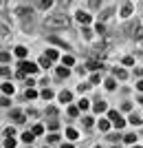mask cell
<instances>
[{"instance_id": "1", "label": "cell", "mask_w": 143, "mask_h": 148, "mask_svg": "<svg viewBox=\"0 0 143 148\" xmlns=\"http://www.w3.org/2000/svg\"><path fill=\"white\" fill-rule=\"evenodd\" d=\"M68 25H70V20L64 13H55V16H49L44 20V27H49V29H66Z\"/></svg>"}, {"instance_id": "2", "label": "cell", "mask_w": 143, "mask_h": 148, "mask_svg": "<svg viewBox=\"0 0 143 148\" xmlns=\"http://www.w3.org/2000/svg\"><path fill=\"white\" fill-rule=\"evenodd\" d=\"M108 122L115 124L117 128H123V124H125V122H123V117H121L117 111H110V113H108Z\"/></svg>"}, {"instance_id": "3", "label": "cell", "mask_w": 143, "mask_h": 148, "mask_svg": "<svg viewBox=\"0 0 143 148\" xmlns=\"http://www.w3.org/2000/svg\"><path fill=\"white\" fill-rule=\"evenodd\" d=\"M20 69H22V73H37L40 71L35 62H20Z\"/></svg>"}, {"instance_id": "4", "label": "cell", "mask_w": 143, "mask_h": 148, "mask_svg": "<svg viewBox=\"0 0 143 148\" xmlns=\"http://www.w3.org/2000/svg\"><path fill=\"white\" fill-rule=\"evenodd\" d=\"M77 20H79L81 25H88V22H90V16H88L86 11H77Z\"/></svg>"}, {"instance_id": "5", "label": "cell", "mask_w": 143, "mask_h": 148, "mask_svg": "<svg viewBox=\"0 0 143 148\" xmlns=\"http://www.w3.org/2000/svg\"><path fill=\"white\" fill-rule=\"evenodd\" d=\"M70 99H73V95H70L68 91H62V93H60V102H62V104H64V102H70Z\"/></svg>"}, {"instance_id": "6", "label": "cell", "mask_w": 143, "mask_h": 148, "mask_svg": "<svg viewBox=\"0 0 143 148\" xmlns=\"http://www.w3.org/2000/svg\"><path fill=\"white\" fill-rule=\"evenodd\" d=\"M11 117L16 119V122H18V124H22V122H24V115H22V113H20V111H11Z\"/></svg>"}, {"instance_id": "7", "label": "cell", "mask_w": 143, "mask_h": 148, "mask_svg": "<svg viewBox=\"0 0 143 148\" xmlns=\"http://www.w3.org/2000/svg\"><path fill=\"white\" fill-rule=\"evenodd\" d=\"M49 40H51V42H55V44H60V47H64V49H70V47L64 42V40H60V38H55V36H51Z\"/></svg>"}, {"instance_id": "8", "label": "cell", "mask_w": 143, "mask_h": 148, "mask_svg": "<svg viewBox=\"0 0 143 148\" xmlns=\"http://www.w3.org/2000/svg\"><path fill=\"white\" fill-rule=\"evenodd\" d=\"M88 69H90V71H101L104 64H101V62H88Z\"/></svg>"}, {"instance_id": "9", "label": "cell", "mask_w": 143, "mask_h": 148, "mask_svg": "<svg viewBox=\"0 0 143 148\" xmlns=\"http://www.w3.org/2000/svg\"><path fill=\"white\" fill-rule=\"evenodd\" d=\"M130 13H132V5L128 2V5H123V9H121V16H123V18H128Z\"/></svg>"}, {"instance_id": "10", "label": "cell", "mask_w": 143, "mask_h": 148, "mask_svg": "<svg viewBox=\"0 0 143 148\" xmlns=\"http://www.w3.org/2000/svg\"><path fill=\"white\" fill-rule=\"evenodd\" d=\"M46 58H49V60L53 62V60H57V58H60V53H57L55 49H49V51H46Z\"/></svg>"}, {"instance_id": "11", "label": "cell", "mask_w": 143, "mask_h": 148, "mask_svg": "<svg viewBox=\"0 0 143 148\" xmlns=\"http://www.w3.org/2000/svg\"><path fill=\"white\" fill-rule=\"evenodd\" d=\"M106 108H108L106 102H97V104H95V113H104Z\"/></svg>"}, {"instance_id": "12", "label": "cell", "mask_w": 143, "mask_h": 148, "mask_svg": "<svg viewBox=\"0 0 143 148\" xmlns=\"http://www.w3.org/2000/svg\"><path fill=\"white\" fill-rule=\"evenodd\" d=\"M2 93H5V95H9V93H11V95H13V86L9 84V82H5V84H2Z\"/></svg>"}, {"instance_id": "13", "label": "cell", "mask_w": 143, "mask_h": 148, "mask_svg": "<svg viewBox=\"0 0 143 148\" xmlns=\"http://www.w3.org/2000/svg\"><path fill=\"white\" fill-rule=\"evenodd\" d=\"M40 66L42 69H51V60L46 56H42V60H40Z\"/></svg>"}, {"instance_id": "14", "label": "cell", "mask_w": 143, "mask_h": 148, "mask_svg": "<svg viewBox=\"0 0 143 148\" xmlns=\"http://www.w3.org/2000/svg\"><path fill=\"white\" fill-rule=\"evenodd\" d=\"M88 106H90V102H88V99H84V97H81V99H79V104H77V108H81V111H86Z\"/></svg>"}, {"instance_id": "15", "label": "cell", "mask_w": 143, "mask_h": 148, "mask_svg": "<svg viewBox=\"0 0 143 148\" xmlns=\"http://www.w3.org/2000/svg\"><path fill=\"white\" fill-rule=\"evenodd\" d=\"M130 124H134V126H139L141 124V115H130V119H128Z\"/></svg>"}, {"instance_id": "16", "label": "cell", "mask_w": 143, "mask_h": 148, "mask_svg": "<svg viewBox=\"0 0 143 148\" xmlns=\"http://www.w3.org/2000/svg\"><path fill=\"white\" fill-rule=\"evenodd\" d=\"M16 56H18V58H24L26 56V49H24V47H16Z\"/></svg>"}, {"instance_id": "17", "label": "cell", "mask_w": 143, "mask_h": 148, "mask_svg": "<svg viewBox=\"0 0 143 148\" xmlns=\"http://www.w3.org/2000/svg\"><path fill=\"white\" fill-rule=\"evenodd\" d=\"M24 95H26V99H35V97H37V93L33 91V88H26V93H24Z\"/></svg>"}, {"instance_id": "18", "label": "cell", "mask_w": 143, "mask_h": 148, "mask_svg": "<svg viewBox=\"0 0 143 148\" xmlns=\"http://www.w3.org/2000/svg\"><path fill=\"white\" fill-rule=\"evenodd\" d=\"M99 128L101 130H108V128H110V122H108V119H99Z\"/></svg>"}, {"instance_id": "19", "label": "cell", "mask_w": 143, "mask_h": 148, "mask_svg": "<svg viewBox=\"0 0 143 148\" xmlns=\"http://www.w3.org/2000/svg\"><path fill=\"white\" fill-rule=\"evenodd\" d=\"M66 137H68V139H77V130H75V128H68V130H66Z\"/></svg>"}, {"instance_id": "20", "label": "cell", "mask_w": 143, "mask_h": 148, "mask_svg": "<svg viewBox=\"0 0 143 148\" xmlns=\"http://www.w3.org/2000/svg\"><path fill=\"white\" fill-rule=\"evenodd\" d=\"M68 73H70V71H68V69H57V75H60V77H68Z\"/></svg>"}, {"instance_id": "21", "label": "cell", "mask_w": 143, "mask_h": 148, "mask_svg": "<svg viewBox=\"0 0 143 148\" xmlns=\"http://www.w3.org/2000/svg\"><path fill=\"white\" fill-rule=\"evenodd\" d=\"M115 73H117V77H119V80H125V77H128V73H125L123 69H119V71L115 69Z\"/></svg>"}, {"instance_id": "22", "label": "cell", "mask_w": 143, "mask_h": 148, "mask_svg": "<svg viewBox=\"0 0 143 148\" xmlns=\"http://www.w3.org/2000/svg\"><path fill=\"white\" fill-rule=\"evenodd\" d=\"M42 133H44V126H42V124L33 126V135H42Z\"/></svg>"}, {"instance_id": "23", "label": "cell", "mask_w": 143, "mask_h": 148, "mask_svg": "<svg viewBox=\"0 0 143 148\" xmlns=\"http://www.w3.org/2000/svg\"><path fill=\"white\" fill-rule=\"evenodd\" d=\"M137 139H139L137 135H125V137H123V142H128V144H134Z\"/></svg>"}, {"instance_id": "24", "label": "cell", "mask_w": 143, "mask_h": 148, "mask_svg": "<svg viewBox=\"0 0 143 148\" xmlns=\"http://www.w3.org/2000/svg\"><path fill=\"white\" fill-rule=\"evenodd\" d=\"M123 64H125V66H132V64H134V58H132V56H125L123 58Z\"/></svg>"}, {"instance_id": "25", "label": "cell", "mask_w": 143, "mask_h": 148, "mask_svg": "<svg viewBox=\"0 0 143 148\" xmlns=\"http://www.w3.org/2000/svg\"><path fill=\"white\" fill-rule=\"evenodd\" d=\"M42 97L44 99H51V97H53V91H51V88H44V91H42Z\"/></svg>"}, {"instance_id": "26", "label": "cell", "mask_w": 143, "mask_h": 148, "mask_svg": "<svg viewBox=\"0 0 143 148\" xmlns=\"http://www.w3.org/2000/svg\"><path fill=\"white\" fill-rule=\"evenodd\" d=\"M5 146L7 148H13V146H16V139H13V137H7V139H5Z\"/></svg>"}, {"instance_id": "27", "label": "cell", "mask_w": 143, "mask_h": 148, "mask_svg": "<svg viewBox=\"0 0 143 148\" xmlns=\"http://www.w3.org/2000/svg\"><path fill=\"white\" fill-rule=\"evenodd\" d=\"M33 137H35L33 133H24V135H22V139H24L26 144H31V142H33Z\"/></svg>"}, {"instance_id": "28", "label": "cell", "mask_w": 143, "mask_h": 148, "mask_svg": "<svg viewBox=\"0 0 143 148\" xmlns=\"http://www.w3.org/2000/svg\"><path fill=\"white\" fill-rule=\"evenodd\" d=\"M51 5H53V0H40V7H42V9H49Z\"/></svg>"}, {"instance_id": "29", "label": "cell", "mask_w": 143, "mask_h": 148, "mask_svg": "<svg viewBox=\"0 0 143 148\" xmlns=\"http://www.w3.org/2000/svg\"><path fill=\"white\" fill-rule=\"evenodd\" d=\"M18 16H22V18H24V16H31V9H18Z\"/></svg>"}, {"instance_id": "30", "label": "cell", "mask_w": 143, "mask_h": 148, "mask_svg": "<svg viewBox=\"0 0 143 148\" xmlns=\"http://www.w3.org/2000/svg\"><path fill=\"white\" fill-rule=\"evenodd\" d=\"M77 113H79V108H77V106H68V115H70V117H75Z\"/></svg>"}, {"instance_id": "31", "label": "cell", "mask_w": 143, "mask_h": 148, "mask_svg": "<svg viewBox=\"0 0 143 148\" xmlns=\"http://www.w3.org/2000/svg\"><path fill=\"white\" fill-rule=\"evenodd\" d=\"M84 126L90 128V126H93V117H84Z\"/></svg>"}, {"instance_id": "32", "label": "cell", "mask_w": 143, "mask_h": 148, "mask_svg": "<svg viewBox=\"0 0 143 148\" xmlns=\"http://www.w3.org/2000/svg\"><path fill=\"white\" fill-rule=\"evenodd\" d=\"M49 128H51V130H57V128H60V124L53 119V122H49Z\"/></svg>"}, {"instance_id": "33", "label": "cell", "mask_w": 143, "mask_h": 148, "mask_svg": "<svg viewBox=\"0 0 143 148\" xmlns=\"http://www.w3.org/2000/svg\"><path fill=\"white\" fill-rule=\"evenodd\" d=\"M110 16H112V9H108V11H104V13H101V20H106V18H110Z\"/></svg>"}, {"instance_id": "34", "label": "cell", "mask_w": 143, "mask_h": 148, "mask_svg": "<svg viewBox=\"0 0 143 148\" xmlns=\"http://www.w3.org/2000/svg\"><path fill=\"white\" fill-rule=\"evenodd\" d=\"M73 58H70V56H66V58H64V64H66V66H70V64H73Z\"/></svg>"}, {"instance_id": "35", "label": "cell", "mask_w": 143, "mask_h": 148, "mask_svg": "<svg viewBox=\"0 0 143 148\" xmlns=\"http://www.w3.org/2000/svg\"><path fill=\"white\" fill-rule=\"evenodd\" d=\"M106 88H110V91H112V88H115V80H106Z\"/></svg>"}, {"instance_id": "36", "label": "cell", "mask_w": 143, "mask_h": 148, "mask_svg": "<svg viewBox=\"0 0 143 148\" xmlns=\"http://www.w3.org/2000/svg\"><path fill=\"white\" fill-rule=\"evenodd\" d=\"M0 75H5V77H9V75H11V71H9V69H0Z\"/></svg>"}, {"instance_id": "37", "label": "cell", "mask_w": 143, "mask_h": 148, "mask_svg": "<svg viewBox=\"0 0 143 148\" xmlns=\"http://www.w3.org/2000/svg\"><path fill=\"white\" fill-rule=\"evenodd\" d=\"M99 5H101V0H90V7H93V9H97Z\"/></svg>"}, {"instance_id": "38", "label": "cell", "mask_w": 143, "mask_h": 148, "mask_svg": "<svg viewBox=\"0 0 143 148\" xmlns=\"http://www.w3.org/2000/svg\"><path fill=\"white\" fill-rule=\"evenodd\" d=\"M5 135H7V137H13V135H16V130H13V128H7Z\"/></svg>"}, {"instance_id": "39", "label": "cell", "mask_w": 143, "mask_h": 148, "mask_svg": "<svg viewBox=\"0 0 143 148\" xmlns=\"http://www.w3.org/2000/svg\"><path fill=\"white\" fill-rule=\"evenodd\" d=\"M0 36H9V31H7V27L0 25Z\"/></svg>"}, {"instance_id": "40", "label": "cell", "mask_w": 143, "mask_h": 148, "mask_svg": "<svg viewBox=\"0 0 143 148\" xmlns=\"http://www.w3.org/2000/svg\"><path fill=\"white\" fill-rule=\"evenodd\" d=\"M9 60V53H0V62H7Z\"/></svg>"}, {"instance_id": "41", "label": "cell", "mask_w": 143, "mask_h": 148, "mask_svg": "<svg viewBox=\"0 0 143 148\" xmlns=\"http://www.w3.org/2000/svg\"><path fill=\"white\" fill-rule=\"evenodd\" d=\"M57 139H60V137H57V135H49V142H51V144H55Z\"/></svg>"}, {"instance_id": "42", "label": "cell", "mask_w": 143, "mask_h": 148, "mask_svg": "<svg viewBox=\"0 0 143 148\" xmlns=\"http://www.w3.org/2000/svg\"><path fill=\"white\" fill-rule=\"evenodd\" d=\"M134 36L141 38V25H137V29H134Z\"/></svg>"}, {"instance_id": "43", "label": "cell", "mask_w": 143, "mask_h": 148, "mask_svg": "<svg viewBox=\"0 0 143 148\" xmlns=\"http://www.w3.org/2000/svg\"><path fill=\"white\" fill-rule=\"evenodd\" d=\"M62 148H73V144H62Z\"/></svg>"}, {"instance_id": "44", "label": "cell", "mask_w": 143, "mask_h": 148, "mask_svg": "<svg viewBox=\"0 0 143 148\" xmlns=\"http://www.w3.org/2000/svg\"><path fill=\"white\" fill-rule=\"evenodd\" d=\"M60 2H62V5H68V2H70V0H60Z\"/></svg>"}, {"instance_id": "45", "label": "cell", "mask_w": 143, "mask_h": 148, "mask_svg": "<svg viewBox=\"0 0 143 148\" xmlns=\"http://www.w3.org/2000/svg\"><path fill=\"white\" fill-rule=\"evenodd\" d=\"M134 148H141V146H134Z\"/></svg>"}, {"instance_id": "46", "label": "cell", "mask_w": 143, "mask_h": 148, "mask_svg": "<svg viewBox=\"0 0 143 148\" xmlns=\"http://www.w3.org/2000/svg\"><path fill=\"white\" fill-rule=\"evenodd\" d=\"M95 148H99V146H95Z\"/></svg>"}, {"instance_id": "47", "label": "cell", "mask_w": 143, "mask_h": 148, "mask_svg": "<svg viewBox=\"0 0 143 148\" xmlns=\"http://www.w3.org/2000/svg\"><path fill=\"white\" fill-rule=\"evenodd\" d=\"M44 148H46V146H44Z\"/></svg>"}]
</instances>
